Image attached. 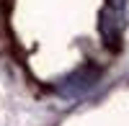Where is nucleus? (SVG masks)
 Returning a JSON list of instances; mask_svg holds the SVG:
<instances>
[{"label": "nucleus", "mask_w": 129, "mask_h": 126, "mask_svg": "<svg viewBox=\"0 0 129 126\" xmlns=\"http://www.w3.org/2000/svg\"><path fill=\"white\" fill-rule=\"evenodd\" d=\"M98 77H101V70L95 65H83L80 70H75L72 75H67L59 82L57 93L62 98H80V95H85V93L98 82Z\"/></svg>", "instance_id": "obj_1"}, {"label": "nucleus", "mask_w": 129, "mask_h": 126, "mask_svg": "<svg viewBox=\"0 0 129 126\" xmlns=\"http://www.w3.org/2000/svg\"><path fill=\"white\" fill-rule=\"evenodd\" d=\"M98 31H101V39L106 41V46L111 51H116L121 46V13L103 8L98 16Z\"/></svg>", "instance_id": "obj_2"}, {"label": "nucleus", "mask_w": 129, "mask_h": 126, "mask_svg": "<svg viewBox=\"0 0 129 126\" xmlns=\"http://www.w3.org/2000/svg\"><path fill=\"white\" fill-rule=\"evenodd\" d=\"M124 5H126V0H109V8H111V10H116V13H121Z\"/></svg>", "instance_id": "obj_3"}]
</instances>
